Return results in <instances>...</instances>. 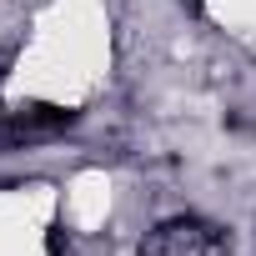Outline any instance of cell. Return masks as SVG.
<instances>
[{"instance_id":"cell-1","label":"cell","mask_w":256,"mask_h":256,"mask_svg":"<svg viewBox=\"0 0 256 256\" xmlns=\"http://www.w3.org/2000/svg\"><path fill=\"white\" fill-rule=\"evenodd\" d=\"M226 251V231L201 221V216H176V221H161L136 256H221Z\"/></svg>"},{"instance_id":"cell-2","label":"cell","mask_w":256,"mask_h":256,"mask_svg":"<svg viewBox=\"0 0 256 256\" xmlns=\"http://www.w3.org/2000/svg\"><path fill=\"white\" fill-rule=\"evenodd\" d=\"M70 120H76V110H66V106H30V110L6 120V136H46V131L70 126Z\"/></svg>"},{"instance_id":"cell-3","label":"cell","mask_w":256,"mask_h":256,"mask_svg":"<svg viewBox=\"0 0 256 256\" xmlns=\"http://www.w3.org/2000/svg\"><path fill=\"white\" fill-rule=\"evenodd\" d=\"M46 251H50V256H66V241H60V231H50V236H46Z\"/></svg>"},{"instance_id":"cell-4","label":"cell","mask_w":256,"mask_h":256,"mask_svg":"<svg viewBox=\"0 0 256 256\" xmlns=\"http://www.w3.org/2000/svg\"><path fill=\"white\" fill-rule=\"evenodd\" d=\"M181 6H191V10H201V0H181Z\"/></svg>"}]
</instances>
